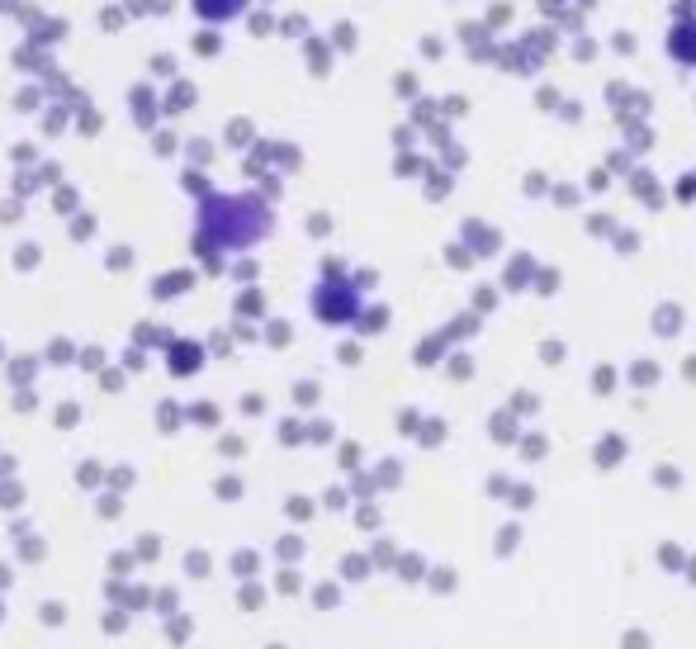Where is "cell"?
<instances>
[{"instance_id": "6da1fadb", "label": "cell", "mask_w": 696, "mask_h": 649, "mask_svg": "<svg viewBox=\"0 0 696 649\" xmlns=\"http://www.w3.org/2000/svg\"><path fill=\"white\" fill-rule=\"evenodd\" d=\"M668 53L678 57L682 67H696V19H692V24H687V19L673 24V34H668Z\"/></svg>"}]
</instances>
